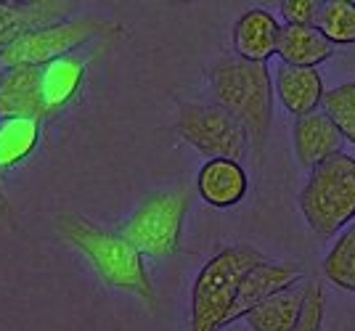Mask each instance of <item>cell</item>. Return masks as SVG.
Listing matches in <instances>:
<instances>
[{
  "instance_id": "cell-1",
  "label": "cell",
  "mask_w": 355,
  "mask_h": 331,
  "mask_svg": "<svg viewBox=\"0 0 355 331\" xmlns=\"http://www.w3.org/2000/svg\"><path fill=\"white\" fill-rule=\"evenodd\" d=\"M205 75L215 104L223 106L228 114H234L244 127L250 138L254 167L260 170L273 125V98H276L268 64H250L239 56H220L209 64Z\"/></svg>"
},
{
  "instance_id": "cell-2",
  "label": "cell",
  "mask_w": 355,
  "mask_h": 331,
  "mask_svg": "<svg viewBox=\"0 0 355 331\" xmlns=\"http://www.w3.org/2000/svg\"><path fill=\"white\" fill-rule=\"evenodd\" d=\"M56 231L61 239L69 241L74 249L88 257L90 265L109 289L130 292L146 302L151 310L157 307V292L146 271L144 255L128 239H122L117 231H106L74 212L56 217Z\"/></svg>"
},
{
  "instance_id": "cell-3",
  "label": "cell",
  "mask_w": 355,
  "mask_h": 331,
  "mask_svg": "<svg viewBox=\"0 0 355 331\" xmlns=\"http://www.w3.org/2000/svg\"><path fill=\"white\" fill-rule=\"evenodd\" d=\"M268 257L252 244H234L209 257L191 289V331H223L241 281Z\"/></svg>"
},
{
  "instance_id": "cell-4",
  "label": "cell",
  "mask_w": 355,
  "mask_h": 331,
  "mask_svg": "<svg viewBox=\"0 0 355 331\" xmlns=\"http://www.w3.org/2000/svg\"><path fill=\"white\" fill-rule=\"evenodd\" d=\"M305 223L318 239L340 236L355 223V156L337 154L315 167L297 196Z\"/></svg>"
},
{
  "instance_id": "cell-5",
  "label": "cell",
  "mask_w": 355,
  "mask_h": 331,
  "mask_svg": "<svg viewBox=\"0 0 355 331\" xmlns=\"http://www.w3.org/2000/svg\"><path fill=\"white\" fill-rule=\"evenodd\" d=\"M128 27L104 16H69L64 21L27 32L0 56V66H48L51 61L74 56L80 48L98 40H119Z\"/></svg>"
},
{
  "instance_id": "cell-6",
  "label": "cell",
  "mask_w": 355,
  "mask_h": 331,
  "mask_svg": "<svg viewBox=\"0 0 355 331\" xmlns=\"http://www.w3.org/2000/svg\"><path fill=\"white\" fill-rule=\"evenodd\" d=\"M191 210V194L186 188L148 194L133 215L117 228L122 239H128L144 257L167 260L180 252L186 215Z\"/></svg>"
},
{
  "instance_id": "cell-7",
  "label": "cell",
  "mask_w": 355,
  "mask_h": 331,
  "mask_svg": "<svg viewBox=\"0 0 355 331\" xmlns=\"http://www.w3.org/2000/svg\"><path fill=\"white\" fill-rule=\"evenodd\" d=\"M175 133L191 143L207 159H236L241 162L250 154V138L244 127L223 106L180 101L175 117Z\"/></svg>"
},
{
  "instance_id": "cell-8",
  "label": "cell",
  "mask_w": 355,
  "mask_h": 331,
  "mask_svg": "<svg viewBox=\"0 0 355 331\" xmlns=\"http://www.w3.org/2000/svg\"><path fill=\"white\" fill-rule=\"evenodd\" d=\"M0 120H53L43 96V66L0 69Z\"/></svg>"
},
{
  "instance_id": "cell-9",
  "label": "cell",
  "mask_w": 355,
  "mask_h": 331,
  "mask_svg": "<svg viewBox=\"0 0 355 331\" xmlns=\"http://www.w3.org/2000/svg\"><path fill=\"white\" fill-rule=\"evenodd\" d=\"M305 281V268L300 262H273L266 260L260 265H254L247 278L241 281L239 289V297L234 302V310L225 321V329L236 321H244L247 313H252L257 305H263L266 300H270L273 294H279L284 289H292V286L302 284Z\"/></svg>"
},
{
  "instance_id": "cell-10",
  "label": "cell",
  "mask_w": 355,
  "mask_h": 331,
  "mask_svg": "<svg viewBox=\"0 0 355 331\" xmlns=\"http://www.w3.org/2000/svg\"><path fill=\"white\" fill-rule=\"evenodd\" d=\"M74 16V3L69 0H30V3H0V56L21 40L27 32L56 24Z\"/></svg>"
},
{
  "instance_id": "cell-11",
  "label": "cell",
  "mask_w": 355,
  "mask_h": 331,
  "mask_svg": "<svg viewBox=\"0 0 355 331\" xmlns=\"http://www.w3.org/2000/svg\"><path fill=\"white\" fill-rule=\"evenodd\" d=\"M342 143L345 138L324 111H313L308 117L295 120L292 125V149H295L297 165L308 175L315 167L329 162L331 156L342 154Z\"/></svg>"
},
{
  "instance_id": "cell-12",
  "label": "cell",
  "mask_w": 355,
  "mask_h": 331,
  "mask_svg": "<svg viewBox=\"0 0 355 331\" xmlns=\"http://www.w3.org/2000/svg\"><path fill=\"white\" fill-rule=\"evenodd\" d=\"M279 37H282V24L276 21V16L266 8H250L234 21L231 30L234 56L250 64H268V59L279 53Z\"/></svg>"
},
{
  "instance_id": "cell-13",
  "label": "cell",
  "mask_w": 355,
  "mask_h": 331,
  "mask_svg": "<svg viewBox=\"0 0 355 331\" xmlns=\"http://www.w3.org/2000/svg\"><path fill=\"white\" fill-rule=\"evenodd\" d=\"M196 191L209 207L228 210L244 202V196L250 191V175L236 159H207L199 167Z\"/></svg>"
},
{
  "instance_id": "cell-14",
  "label": "cell",
  "mask_w": 355,
  "mask_h": 331,
  "mask_svg": "<svg viewBox=\"0 0 355 331\" xmlns=\"http://www.w3.org/2000/svg\"><path fill=\"white\" fill-rule=\"evenodd\" d=\"M273 91L279 104L295 117H308L313 111H321L324 104V80L318 75V69H302V66H286L282 64L273 77Z\"/></svg>"
},
{
  "instance_id": "cell-15",
  "label": "cell",
  "mask_w": 355,
  "mask_h": 331,
  "mask_svg": "<svg viewBox=\"0 0 355 331\" xmlns=\"http://www.w3.org/2000/svg\"><path fill=\"white\" fill-rule=\"evenodd\" d=\"M83 82H85V59H80L77 53L43 66V96L51 117H59L61 111H67L80 98Z\"/></svg>"
},
{
  "instance_id": "cell-16",
  "label": "cell",
  "mask_w": 355,
  "mask_h": 331,
  "mask_svg": "<svg viewBox=\"0 0 355 331\" xmlns=\"http://www.w3.org/2000/svg\"><path fill=\"white\" fill-rule=\"evenodd\" d=\"M337 48L324 37L318 27H282L279 37V59L286 66H302V69H315L324 61L334 56Z\"/></svg>"
},
{
  "instance_id": "cell-17",
  "label": "cell",
  "mask_w": 355,
  "mask_h": 331,
  "mask_svg": "<svg viewBox=\"0 0 355 331\" xmlns=\"http://www.w3.org/2000/svg\"><path fill=\"white\" fill-rule=\"evenodd\" d=\"M305 284L284 289L279 294H273L270 300H266L263 305H257L252 313H247V323L252 331H295L297 318H300V307L305 300Z\"/></svg>"
},
{
  "instance_id": "cell-18",
  "label": "cell",
  "mask_w": 355,
  "mask_h": 331,
  "mask_svg": "<svg viewBox=\"0 0 355 331\" xmlns=\"http://www.w3.org/2000/svg\"><path fill=\"white\" fill-rule=\"evenodd\" d=\"M43 136V125L35 120H0V170L8 172L27 162Z\"/></svg>"
},
{
  "instance_id": "cell-19",
  "label": "cell",
  "mask_w": 355,
  "mask_h": 331,
  "mask_svg": "<svg viewBox=\"0 0 355 331\" xmlns=\"http://www.w3.org/2000/svg\"><path fill=\"white\" fill-rule=\"evenodd\" d=\"M324 276L326 281L355 294V223L334 239L329 255L324 257Z\"/></svg>"
},
{
  "instance_id": "cell-20",
  "label": "cell",
  "mask_w": 355,
  "mask_h": 331,
  "mask_svg": "<svg viewBox=\"0 0 355 331\" xmlns=\"http://www.w3.org/2000/svg\"><path fill=\"white\" fill-rule=\"evenodd\" d=\"M318 30L331 46H353L355 43V3L353 0H326L318 14Z\"/></svg>"
},
{
  "instance_id": "cell-21",
  "label": "cell",
  "mask_w": 355,
  "mask_h": 331,
  "mask_svg": "<svg viewBox=\"0 0 355 331\" xmlns=\"http://www.w3.org/2000/svg\"><path fill=\"white\" fill-rule=\"evenodd\" d=\"M321 111L334 122L340 136L355 146V80L353 82H342L337 88L326 91Z\"/></svg>"
},
{
  "instance_id": "cell-22",
  "label": "cell",
  "mask_w": 355,
  "mask_h": 331,
  "mask_svg": "<svg viewBox=\"0 0 355 331\" xmlns=\"http://www.w3.org/2000/svg\"><path fill=\"white\" fill-rule=\"evenodd\" d=\"M324 313H326L324 284L311 278L305 284V300H302V307H300V318H297L295 331H321Z\"/></svg>"
},
{
  "instance_id": "cell-23",
  "label": "cell",
  "mask_w": 355,
  "mask_h": 331,
  "mask_svg": "<svg viewBox=\"0 0 355 331\" xmlns=\"http://www.w3.org/2000/svg\"><path fill=\"white\" fill-rule=\"evenodd\" d=\"M321 6L324 3H318V0H282L279 11L289 27H315Z\"/></svg>"
},
{
  "instance_id": "cell-24",
  "label": "cell",
  "mask_w": 355,
  "mask_h": 331,
  "mask_svg": "<svg viewBox=\"0 0 355 331\" xmlns=\"http://www.w3.org/2000/svg\"><path fill=\"white\" fill-rule=\"evenodd\" d=\"M3 178H6V172L0 170V217L8 223V226L19 228V223H16V217H14V207H11V202H8V196H6V188H3Z\"/></svg>"
}]
</instances>
